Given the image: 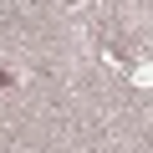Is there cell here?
<instances>
[{"mask_svg": "<svg viewBox=\"0 0 153 153\" xmlns=\"http://www.w3.org/2000/svg\"><path fill=\"white\" fill-rule=\"evenodd\" d=\"M10 82H16V76H10V71H5V66H0V92H5V87H10Z\"/></svg>", "mask_w": 153, "mask_h": 153, "instance_id": "obj_1", "label": "cell"}]
</instances>
